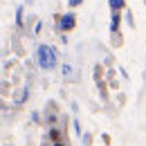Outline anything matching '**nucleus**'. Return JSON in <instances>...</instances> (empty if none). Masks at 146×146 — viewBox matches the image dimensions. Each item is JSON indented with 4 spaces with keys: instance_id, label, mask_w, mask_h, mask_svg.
<instances>
[{
    "instance_id": "18",
    "label": "nucleus",
    "mask_w": 146,
    "mask_h": 146,
    "mask_svg": "<svg viewBox=\"0 0 146 146\" xmlns=\"http://www.w3.org/2000/svg\"><path fill=\"white\" fill-rule=\"evenodd\" d=\"M40 29H43V23H36V27H34V34H40Z\"/></svg>"
},
{
    "instance_id": "14",
    "label": "nucleus",
    "mask_w": 146,
    "mask_h": 146,
    "mask_svg": "<svg viewBox=\"0 0 146 146\" xmlns=\"http://www.w3.org/2000/svg\"><path fill=\"white\" fill-rule=\"evenodd\" d=\"M72 126H74V133H76V135L81 137V135H83V128H81V124H79V119H74V121H72Z\"/></svg>"
},
{
    "instance_id": "16",
    "label": "nucleus",
    "mask_w": 146,
    "mask_h": 146,
    "mask_svg": "<svg viewBox=\"0 0 146 146\" xmlns=\"http://www.w3.org/2000/svg\"><path fill=\"white\" fill-rule=\"evenodd\" d=\"M101 142H104L106 146H112V137H110L108 133H104V135H101Z\"/></svg>"
},
{
    "instance_id": "3",
    "label": "nucleus",
    "mask_w": 146,
    "mask_h": 146,
    "mask_svg": "<svg viewBox=\"0 0 146 146\" xmlns=\"http://www.w3.org/2000/svg\"><path fill=\"white\" fill-rule=\"evenodd\" d=\"M121 20H124V11H110V34H117V32H121Z\"/></svg>"
},
{
    "instance_id": "9",
    "label": "nucleus",
    "mask_w": 146,
    "mask_h": 146,
    "mask_svg": "<svg viewBox=\"0 0 146 146\" xmlns=\"http://www.w3.org/2000/svg\"><path fill=\"white\" fill-rule=\"evenodd\" d=\"M23 16H25V7L18 5V7H16V25H18V27L25 25V18H23Z\"/></svg>"
},
{
    "instance_id": "20",
    "label": "nucleus",
    "mask_w": 146,
    "mask_h": 146,
    "mask_svg": "<svg viewBox=\"0 0 146 146\" xmlns=\"http://www.w3.org/2000/svg\"><path fill=\"white\" fill-rule=\"evenodd\" d=\"M144 5H146V0H144Z\"/></svg>"
},
{
    "instance_id": "13",
    "label": "nucleus",
    "mask_w": 146,
    "mask_h": 146,
    "mask_svg": "<svg viewBox=\"0 0 146 146\" xmlns=\"http://www.w3.org/2000/svg\"><path fill=\"white\" fill-rule=\"evenodd\" d=\"M72 65H68V63H63V65H61V74H63V76H65V79H72Z\"/></svg>"
},
{
    "instance_id": "2",
    "label": "nucleus",
    "mask_w": 146,
    "mask_h": 146,
    "mask_svg": "<svg viewBox=\"0 0 146 146\" xmlns=\"http://www.w3.org/2000/svg\"><path fill=\"white\" fill-rule=\"evenodd\" d=\"M56 29L58 32H63V34H68V32H72L74 27H76V16H74V11H65V14H56Z\"/></svg>"
},
{
    "instance_id": "10",
    "label": "nucleus",
    "mask_w": 146,
    "mask_h": 146,
    "mask_svg": "<svg viewBox=\"0 0 146 146\" xmlns=\"http://www.w3.org/2000/svg\"><path fill=\"white\" fill-rule=\"evenodd\" d=\"M110 43H112V47H121L124 45V38H121V32H117V34H110Z\"/></svg>"
},
{
    "instance_id": "1",
    "label": "nucleus",
    "mask_w": 146,
    "mask_h": 146,
    "mask_svg": "<svg viewBox=\"0 0 146 146\" xmlns=\"http://www.w3.org/2000/svg\"><path fill=\"white\" fill-rule=\"evenodd\" d=\"M36 63H38L40 70H54L58 65V52H56V47L40 43L36 47Z\"/></svg>"
},
{
    "instance_id": "5",
    "label": "nucleus",
    "mask_w": 146,
    "mask_h": 146,
    "mask_svg": "<svg viewBox=\"0 0 146 146\" xmlns=\"http://www.w3.org/2000/svg\"><path fill=\"white\" fill-rule=\"evenodd\" d=\"M27 99H29V90H27V88H20V90H16V94H14V104H16V106L25 104Z\"/></svg>"
},
{
    "instance_id": "4",
    "label": "nucleus",
    "mask_w": 146,
    "mask_h": 146,
    "mask_svg": "<svg viewBox=\"0 0 146 146\" xmlns=\"http://www.w3.org/2000/svg\"><path fill=\"white\" fill-rule=\"evenodd\" d=\"M47 139H50L52 144H58V142H63L65 137H63V133H61L56 126H52V128H50V133H47Z\"/></svg>"
},
{
    "instance_id": "15",
    "label": "nucleus",
    "mask_w": 146,
    "mask_h": 146,
    "mask_svg": "<svg viewBox=\"0 0 146 146\" xmlns=\"http://www.w3.org/2000/svg\"><path fill=\"white\" fill-rule=\"evenodd\" d=\"M83 5V0H68V7L70 9H76V7H81Z\"/></svg>"
},
{
    "instance_id": "8",
    "label": "nucleus",
    "mask_w": 146,
    "mask_h": 146,
    "mask_svg": "<svg viewBox=\"0 0 146 146\" xmlns=\"http://www.w3.org/2000/svg\"><path fill=\"white\" fill-rule=\"evenodd\" d=\"M97 88H99V97H101V99H104V101H108V83H106V81H101V83H97Z\"/></svg>"
},
{
    "instance_id": "6",
    "label": "nucleus",
    "mask_w": 146,
    "mask_h": 146,
    "mask_svg": "<svg viewBox=\"0 0 146 146\" xmlns=\"http://www.w3.org/2000/svg\"><path fill=\"white\" fill-rule=\"evenodd\" d=\"M106 70H104V65L101 63H97L94 65V70H92V79H94V83H101V81H106Z\"/></svg>"
},
{
    "instance_id": "17",
    "label": "nucleus",
    "mask_w": 146,
    "mask_h": 146,
    "mask_svg": "<svg viewBox=\"0 0 146 146\" xmlns=\"http://www.w3.org/2000/svg\"><path fill=\"white\" fill-rule=\"evenodd\" d=\"M2 92H5V94H7V92H11V86H9V83H2Z\"/></svg>"
},
{
    "instance_id": "7",
    "label": "nucleus",
    "mask_w": 146,
    "mask_h": 146,
    "mask_svg": "<svg viewBox=\"0 0 146 146\" xmlns=\"http://www.w3.org/2000/svg\"><path fill=\"white\" fill-rule=\"evenodd\" d=\"M110 11H126V0H108Z\"/></svg>"
},
{
    "instance_id": "11",
    "label": "nucleus",
    "mask_w": 146,
    "mask_h": 146,
    "mask_svg": "<svg viewBox=\"0 0 146 146\" xmlns=\"http://www.w3.org/2000/svg\"><path fill=\"white\" fill-rule=\"evenodd\" d=\"M124 18H126L128 27H133V29L137 27V23H135V16H133V11H130V9H126V11H124Z\"/></svg>"
},
{
    "instance_id": "12",
    "label": "nucleus",
    "mask_w": 146,
    "mask_h": 146,
    "mask_svg": "<svg viewBox=\"0 0 146 146\" xmlns=\"http://www.w3.org/2000/svg\"><path fill=\"white\" fill-rule=\"evenodd\" d=\"M92 142H94V135L92 133H83L81 135V144L83 146H92Z\"/></svg>"
},
{
    "instance_id": "19",
    "label": "nucleus",
    "mask_w": 146,
    "mask_h": 146,
    "mask_svg": "<svg viewBox=\"0 0 146 146\" xmlns=\"http://www.w3.org/2000/svg\"><path fill=\"white\" fill-rule=\"evenodd\" d=\"M0 88H2V79H0Z\"/></svg>"
}]
</instances>
